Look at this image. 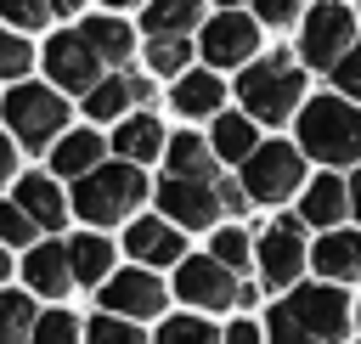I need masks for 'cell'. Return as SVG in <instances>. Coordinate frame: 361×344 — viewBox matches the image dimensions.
I'll use <instances>...</instances> for the list:
<instances>
[{
  "instance_id": "obj_1",
  "label": "cell",
  "mask_w": 361,
  "mask_h": 344,
  "mask_svg": "<svg viewBox=\"0 0 361 344\" xmlns=\"http://www.w3.org/2000/svg\"><path fill=\"white\" fill-rule=\"evenodd\" d=\"M299 147L327 169H361V107L350 96H316L299 107Z\"/></svg>"
},
{
  "instance_id": "obj_2",
  "label": "cell",
  "mask_w": 361,
  "mask_h": 344,
  "mask_svg": "<svg viewBox=\"0 0 361 344\" xmlns=\"http://www.w3.org/2000/svg\"><path fill=\"white\" fill-rule=\"evenodd\" d=\"M237 102H243L248 118H259L271 130L299 118V107H305V62L288 56V51H271V56L248 62L237 73Z\"/></svg>"
},
{
  "instance_id": "obj_3",
  "label": "cell",
  "mask_w": 361,
  "mask_h": 344,
  "mask_svg": "<svg viewBox=\"0 0 361 344\" xmlns=\"http://www.w3.org/2000/svg\"><path fill=\"white\" fill-rule=\"evenodd\" d=\"M147 192H158V186H147L141 164L107 158L96 175L73 180V214L85 220V231L90 226H118V220H135V209H141Z\"/></svg>"
},
{
  "instance_id": "obj_4",
  "label": "cell",
  "mask_w": 361,
  "mask_h": 344,
  "mask_svg": "<svg viewBox=\"0 0 361 344\" xmlns=\"http://www.w3.org/2000/svg\"><path fill=\"white\" fill-rule=\"evenodd\" d=\"M158 209L180 226V231H203V226H214L220 214H243L254 197L243 192V180L231 186V180H180V175H164L158 180Z\"/></svg>"
},
{
  "instance_id": "obj_5",
  "label": "cell",
  "mask_w": 361,
  "mask_h": 344,
  "mask_svg": "<svg viewBox=\"0 0 361 344\" xmlns=\"http://www.w3.org/2000/svg\"><path fill=\"white\" fill-rule=\"evenodd\" d=\"M6 124H11V141L17 147H51V141H62L68 135V90H56V85H34V79H23V85H11L6 90Z\"/></svg>"
},
{
  "instance_id": "obj_6",
  "label": "cell",
  "mask_w": 361,
  "mask_h": 344,
  "mask_svg": "<svg viewBox=\"0 0 361 344\" xmlns=\"http://www.w3.org/2000/svg\"><path fill=\"white\" fill-rule=\"evenodd\" d=\"M305 186H310V180H305V147H299V141H265V147L243 164V192H248L254 203H265V209L299 197Z\"/></svg>"
},
{
  "instance_id": "obj_7",
  "label": "cell",
  "mask_w": 361,
  "mask_h": 344,
  "mask_svg": "<svg viewBox=\"0 0 361 344\" xmlns=\"http://www.w3.org/2000/svg\"><path fill=\"white\" fill-rule=\"evenodd\" d=\"M350 51H355V11L344 0H316L299 17V62L333 73Z\"/></svg>"
},
{
  "instance_id": "obj_8",
  "label": "cell",
  "mask_w": 361,
  "mask_h": 344,
  "mask_svg": "<svg viewBox=\"0 0 361 344\" xmlns=\"http://www.w3.org/2000/svg\"><path fill=\"white\" fill-rule=\"evenodd\" d=\"M169 288H175L186 305H197V310H237V305H254V288H248V282H243L231 265H220L214 254L180 259Z\"/></svg>"
},
{
  "instance_id": "obj_9",
  "label": "cell",
  "mask_w": 361,
  "mask_h": 344,
  "mask_svg": "<svg viewBox=\"0 0 361 344\" xmlns=\"http://www.w3.org/2000/svg\"><path fill=\"white\" fill-rule=\"evenodd\" d=\"M282 310H288L316 344H338V338L350 333V321H355L350 293H344L338 282H299V288L282 299Z\"/></svg>"
},
{
  "instance_id": "obj_10",
  "label": "cell",
  "mask_w": 361,
  "mask_h": 344,
  "mask_svg": "<svg viewBox=\"0 0 361 344\" xmlns=\"http://www.w3.org/2000/svg\"><path fill=\"white\" fill-rule=\"evenodd\" d=\"M197 56L220 73V68H248L259 62V17L248 11H214L197 28Z\"/></svg>"
},
{
  "instance_id": "obj_11",
  "label": "cell",
  "mask_w": 361,
  "mask_h": 344,
  "mask_svg": "<svg viewBox=\"0 0 361 344\" xmlns=\"http://www.w3.org/2000/svg\"><path fill=\"white\" fill-rule=\"evenodd\" d=\"M39 62H45V73H51V85H56V90H68V96H90V90L107 79V62L96 56V45H90L79 28L51 34V39H45V51H39Z\"/></svg>"
},
{
  "instance_id": "obj_12",
  "label": "cell",
  "mask_w": 361,
  "mask_h": 344,
  "mask_svg": "<svg viewBox=\"0 0 361 344\" xmlns=\"http://www.w3.org/2000/svg\"><path fill=\"white\" fill-rule=\"evenodd\" d=\"M305 220L299 214H276L265 231H259V276L265 288H299V271L310 265V242H305Z\"/></svg>"
},
{
  "instance_id": "obj_13",
  "label": "cell",
  "mask_w": 361,
  "mask_h": 344,
  "mask_svg": "<svg viewBox=\"0 0 361 344\" xmlns=\"http://www.w3.org/2000/svg\"><path fill=\"white\" fill-rule=\"evenodd\" d=\"M164 305H169V282H158V271H147V265H124L102 288V310L124 316V321H152V316H164Z\"/></svg>"
},
{
  "instance_id": "obj_14",
  "label": "cell",
  "mask_w": 361,
  "mask_h": 344,
  "mask_svg": "<svg viewBox=\"0 0 361 344\" xmlns=\"http://www.w3.org/2000/svg\"><path fill=\"white\" fill-rule=\"evenodd\" d=\"M124 248H130V259L147 265V271L186 259V237H180V226H175L169 214H135L130 231H124Z\"/></svg>"
},
{
  "instance_id": "obj_15",
  "label": "cell",
  "mask_w": 361,
  "mask_h": 344,
  "mask_svg": "<svg viewBox=\"0 0 361 344\" xmlns=\"http://www.w3.org/2000/svg\"><path fill=\"white\" fill-rule=\"evenodd\" d=\"M11 203H17V209H28V214H34V226H39L45 237H56V231L68 226V209H73V197H62L56 175H39V169L11 180Z\"/></svg>"
},
{
  "instance_id": "obj_16",
  "label": "cell",
  "mask_w": 361,
  "mask_h": 344,
  "mask_svg": "<svg viewBox=\"0 0 361 344\" xmlns=\"http://www.w3.org/2000/svg\"><path fill=\"white\" fill-rule=\"evenodd\" d=\"M107 152H113V141H102L96 130H68L51 147V175L56 180H85V175H96L107 164Z\"/></svg>"
},
{
  "instance_id": "obj_17",
  "label": "cell",
  "mask_w": 361,
  "mask_h": 344,
  "mask_svg": "<svg viewBox=\"0 0 361 344\" xmlns=\"http://www.w3.org/2000/svg\"><path fill=\"white\" fill-rule=\"evenodd\" d=\"M344 214H355V209H350V180H338L333 169H327V175H316V180L299 192V220H305V226L338 231V226H344Z\"/></svg>"
},
{
  "instance_id": "obj_18",
  "label": "cell",
  "mask_w": 361,
  "mask_h": 344,
  "mask_svg": "<svg viewBox=\"0 0 361 344\" xmlns=\"http://www.w3.org/2000/svg\"><path fill=\"white\" fill-rule=\"evenodd\" d=\"M23 282H28V293H45V299H62L68 288H79V282H73L68 242H39V248H28V254H23Z\"/></svg>"
},
{
  "instance_id": "obj_19",
  "label": "cell",
  "mask_w": 361,
  "mask_h": 344,
  "mask_svg": "<svg viewBox=\"0 0 361 344\" xmlns=\"http://www.w3.org/2000/svg\"><path fill=\"white\" fill-rule=\"evenodd\" d=\"M310 265L322 282H361V231H322L310 248Z\"/></svg>"
},
{
  "instance_id": "obj_20",
  "label": "cell",
  "mask_w": 361,
  "mask_h": 344,
  "mask_svg": "<svg viewBox=\"0 0 361 344\" xmlns=\"http://www.w3.org/2000/svg\"><path fill=\"white\" fill-rule=\"evenodd\" d=\"M169 102H175V113H186V118H220V113H226V85H220L214 68H192V73L175 79Z\"/></svg>"
},
{
  "instance_id": "obj_21",
  "label": "cell",
  "mask_w": 361,
  "mask_h": 344,
  "mask_svg": "<svg viewBox=\"0 0 361 344\" xmlns=\"http://www.w3.org/2000/svg\"><path fill=\"white\" fill-rule=\"evenodd\" d=\"M203 0H147L141 6V28L147 39H192V28H203Z\"/></svg>"
},
{
  "instance_id": "obj_22",
  "label": "cell",
  "mask_w": 361,
  "mask_h": 344,
  "mask_svg": "<svg viewBox=\"0 0 361 344\" xmlns=\"http://www.w3.org/2000/svg\"><path fill=\"white\" fill-rule=\"evenodd\" d=\"M147 96H152V85H147L141 73H107V79L85 96V113H90V118H130V107L147 102Z\"/></svg>"
},
{
  "instance_id": "obj_23",
  "label": "cell",
  "mask_w": 361,
  "mask_h": 344,
  "mask_svg": "<svg viewBox=\"0 0 361 344\" xmlns=\"http://www.w3.org/2000/svg\"><path fill=\"white\" fill-rule=\"evenodd\" d=\"M164 175H180V180H220V152L214 141L203 135H169V152H164Z\"/></svg>"
},
{
  "instance_id": "obj_24",
  "label": "cell",
  "mask_w": 361,
  "mask_h": 344,
  "mask_svg": "<svg viewBox=\"0 0 361 344\" xmlns=\"http://www.w3.org/2000/svg\"><path fill=\"white\" fill-rule=\"evenodd\" d=\"M113 152H118L124 164H147V158L169 152V135H164V124H158L152 113H130V118H118V130H113Z\"/></svg>"
},
{
  "instance_id": "obj_25",
  "label": "cell",
  "mask_w": 361,
  "mask_h": 344,
  "mask_svg": "<svg viewBox=\"0 0 361 344\" xmlns=\"http://www.w3.org/2000/svg\"><path fill=\"white\" fill-rule=\"evenodd\" d=\"M68 259H73V282L79 288H107L113 282V242L96 231L68 237Z\"/></svg>"
},
{
  "instance_id": "obj_26",
  "label": "cell",
  "mask_w": 361,
  "mask_h": 344,
  "mask_svg": "<svg viewBox=\"0 0 361 344\" xmlns=\"http://www.w3.org/2000/svg\"><path fill=\"white\" fill-rule=\"evenodd\" d=\"M214 152H220V164H248L265 141H259V118H248V113H220L214 118Z\"/></svg>"
},
{
  "instance_id": "obj_27",
  "label": "cell",
  "mask_w": 361,
  "mask_h": 344,
  "mask_svg": "<svg viewBox=\"0 0 361 344\" xmlns=\"http://www.w3.org/2000/svg\"><path fill=\"white\" fill-rule=\"evenodd\" d=\"M79 34L96 45V56H102L107 68H118V73H124V62H130V51H135V28H130L124 17H85V23H79Z\"/></svg>"
},
{
  "instance_id": "obj_28",
  "label": "cell",
  "mask_w": 361,
  "mask_h": 344,
  "mask_svg": "<svg viewBox=\"0 0 361 344\" xmlns=\"http://www.w3.org/2000/svg\"><path fill=\"white\" fill-rule=\"evenodd\" d=\"M34 327H39L34 299H28V293H6V299H0V344H28Z\"/></svg>"
},
{
  "instance_id": "obj_29",
  "label": "cell",
  "mask_w": 361,
  "mask_h": 344,
  "mask_svg": "<svg viewBox=\"0 0 361 344\" xmlns=\"http://www.w3.org/2000/svg\"><path fill=\"white\" fill-rule=\"evenodd\" d=\"M192 56H197L192 39H147V68H152L158 79H180V73H192Z\"/></svg>"
},
{
  "instance_id": "obj_30",
  "label": "cell",
  "mask_w": 361,
  "mask_h": 344,
  "mask_svg": "<svg viewBox=\"0 0 361 344\" xmlns=\"http://www.w3.org/2000/svg\"><path fill=\"white\" fill-rule=\"evenodd\" d=\"M209 254H214L220 265H231L237 276H243L248 265H259V242H254V237H248L243 226H220V231H214V248H209Z\"/></svg>"
},
{
  "instance_id": "obj_31",
  "label": "cell",
  "mask_w": 361,
  "mask_h": 344,
  "mask_svg": "<svg viewBox=\"0 0 361 344\" xmlns=\"http://www.w3.org/2000/svg\"><path fill=\"white\" fill-rule=\"evenodd\" d=\"M152 344H226V333L214 321H203V316H169Z\"/></svg>"
},
{
  "instance_id": "obj_32",
  "label": "cell",
  "mask_w": 361,
  "mask_h": 344,
  "mask_svg": "<svg viewBox=\"0 0 361 344\" xmlns=\"http://www.w3.org/2000/svg\"><path fill=\"white\" fill-rule=\"evenodd\" d=\"M34 344H85V321L68 310H45L34 327Z\"/></svg>"
},
{
  "instance_id": "obj_33",
  "label": "cell",
  "mask_w": 361,
  "mask_h": 344,
  "mask_svg": "<svg viewBox=\"0 0 361 344\" xmlns=\"http://www.w3.org/2000/svg\"><path fill=\"white\" fill-rule=\"evenodd\" d=\"M85 344H147L141 338V327L135 321H124V316H90V327H85Z\"/></svg>"
},
{
  "instance_id": "obj_34",
  "label": "cell",
  "mask_w": 361,
  "mask_h": 344,
  "mask_svg": "<svg viewBox=\"0 0 361 344\" xmlns=\"http://www.w3.org/2000/svg\"><path fill=\"white\" fill-rule=\"evenodd\" d=\"M0 17L11 23V34H28V28H45L56 11L51 0H0Z\"/></svg>"
},
{
  "instance_id": "obj_35",
  "label": "cell",
  "mask_w": 361,
  "mask_h": 344,
  "mask_svg": "<svg viewBox=\"0 0 361 344\" xmlns=\"http://www.w3.org/2000/svg\"><path fill=\"white\" fill-rule=\"evenodd\" d=\"M34 62H39V56H34V45H28L23 34H6V39H0V73H6L11 85H23Z\"/></svg>"
},
{
  "instance_id": "obj_36",
  "label": "cell",
  "mask_w": 361,
  "mask_h": 344,
  "mask_svg": "<svg viewBox=\"0 0 361 344\" xmlns=\"http://www.w3.org/2000/svg\"><path fill=\"white\" fill-rule=\"evenodd\" d=\"M0 231H6V248H34V237H45V231L34 226V214H28V209H17L11 197H6V214H0Z\"/></svg>"
},
{
  "instance_id": "obj_37",
  "label": "cell",
  "mask_w": 361,
  "mask_h": 344,
  "mask_svg": "<svg viewBox=\"0 0 361 344\" xmlns=\"http://www.w3.org/2000/svg\"><path fill=\"white\" fill-rule=\"evenodd\" d=\"M265 338H271V344H316V338H310V333H305V327H299V321H293L282 305L271 310V321H265Z\"/></svg>"
},
{
  "instance_id": "obj_38",
  "label": "cell",
  "mask_w": 361,
  "mask_h": 344,
  "mask_svg": "<svg viewBox=\"0 0 361 344\" xmlns=\"http://www.w3.org/2000/svg\"><path fill=\"white\" fill-rule=\"evenodd\" d=\"M254 17L271 28H288L293 17H305V0H254Z\"/></svg>"
},
{
  "instance_id": "obj_39",
  "label": "cell",
  "mask_w": 361,
  "mask_h": 344,
  "mask_svg": "<svg viewBox=\"0 0 361 344\" xmlns=\"http://www.w3.org/2000/svg\"><path fill=\"white\" fill-rule=\"evenodd\" d=\"M333 85H338V96H350V102H361V39H355V51L333 68Z\"/></svg>"
},
{
  "instance_id": "obj_40",
  "label": "cell",
  "mask_w": 361,
  "mask_h": 344,
  "mask_svg": "<svg viewBox=\"0 0 361 344\" xmlns=\"http://www.w3.org/2000/svg\"><path fill=\"white\" fill-rule=\"evenodd\" d=\"M226 344H271V338H265L259 321H231V327H226Z\"/></svg>"
},
{
  "instance_id": "obj_41",
  "label": "cell",
  "mask_w": 361,
  "mask_h": 344,
  "mask_svg": "<svg viewBox=\"0 0 361 344\" xmlns=\"http://www.w3.org/2000/svg\"><path fill=\"white\" fill-rule=\"evenodd\" d=\"M350 209L361 214V169H350Z\"/></svg>"
},
{
  "instance_id": "obj_42",
  "label": "cell",
  "mask_w": 361,
  "mask_h": 344,
  "mask_svg": "<svg viewBox=\"0 0 361 344\" xmlns=\"http://www.w3.org/2000/svg\"><path fill=\"white\" fill-rule=\"evenodd\" d=\"M79 6H85V0H51V11H56V17H73Z\"/></svg>"
},
{
  "instance_id": "obj_43",
  "label": "cell",
  "mask_w": 361,
  "mask_h": 344,
  "mask_svg": "<svg viewBox=\"0 0 361 344\" xmlns=\"http://www.w3.org/2000/svg\"><path fill=\"white\" fill-rule=\"evenodd\" d=\"M214 6H226V11H237V6H243V0H214ZM248 6H254V0H248Z\"/></svg>"
},
{
  "instance_id": "obj_44",
  "label": "cell",
  "mask_w": 361,
  "mask_h": 344,
  "mask_svg": "<svg viewBox=\"0 0 361 344\" xmlns=\"http://www.w3.org/2000/svg\"><path fill=\"white\" fill-rule=\"evenodd\" d=\"M107 6H141V0H107Z\"/></svg>"
},
{
  "instance_id": "obj_45",
  "label": "cell",
  "mask_w": 361,
  "mask_h": 344,
  "mask_svg": "<svg viewBox=\"0 0 361 344\" xmlns=\"http://www.w3.org/2000/svg\"><path fill=\"white\" fill-rule=\"evenodd\" d=\"M355 321H361V305H355Z\"/></svg>"
},
{
  "instance_id": "obj_46",
  "label": "cell",
  "mask_w": 361,
  "mask_h": 344,
  "mask_svg": "<svg viewBox=\"0 0 361 344\" xmlns=\"http://www.w3.org/2000/svg\"><path fill=\"white\" fill-rule=\"evenodd\" d=\"M28 344H34V338H28Z\"/></svg>"
}]
</instances>
